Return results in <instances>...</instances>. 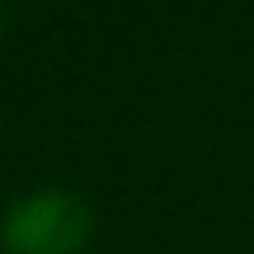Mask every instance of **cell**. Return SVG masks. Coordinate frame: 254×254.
Masks as SVG:
<instances>
[{"mask_svg":"<svg viewBox=\"0 0 254 254\" xmlns=\"http://www.w3.org/2000/svg\"><path fill=\"white\" fill-rule=\"evenodd\" d=\"M0 26H4V4H0Z\"/></svg>","mask_w":254,"mask_h":254,"instance_id":"cell-2","label":"cell"},{"mask_svg":"<svg viewBox=\"0 0 254 254\" xmlns=\"http://www.w3.org/2000/svg\"><path fill=\"white\" fill-rule=\"evenodd\" d=\"M89 237H93L89 203L64 187L30 190L0 216V250L4 254H81Z\"/></svg>","mask_w":254,"mask_h":254,"instance_id":"cell-1","label":"cell"}]
</instances>
